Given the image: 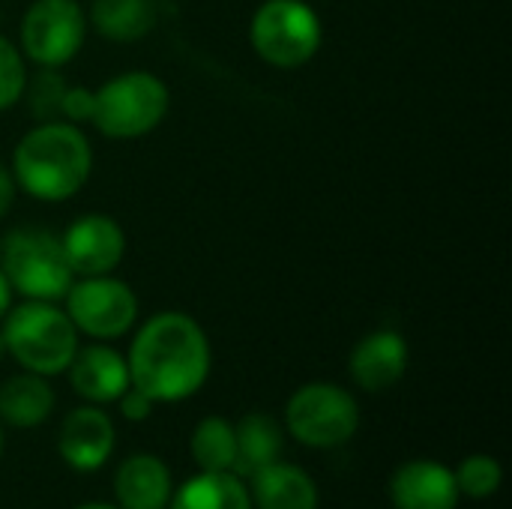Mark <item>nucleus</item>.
<instances>
[{
	"mask_svg": "<svg viewBox=\"0 0 512 509\" xmlns=\"http://www.w3.org/2000/svg\"><path fill=\"white\" fill-rule=\"evenodd\" d=\"M129 384L153 402H180L198 393L210 375V342L186 312L153 315L132 339Z\"/></svg>",
	"mask_w": 512,
	"mask_h": 509,
	"instance_id": "nucleus-1",
	"label": "nucleus"
},
{
	"mask_svg": "<svg viewBox=\"0 0 512 509\" xmlns=\"http://www.w3.org/2000/svg\"><path fill=\"white\" fill-rule=\"evenodd\" d=\"M12 177L36 201H69L93 171V150L81 126L48 120L24 132L12 153Z\"/></svg>",
	"mask_w": 512,
	"mask_h": 509,
	"instance_id": "nucleus-2",
	"label": "nucleus"
},
{
	"mask_svg": "<svg viewBox=\"0 0 512 509\" xmlns=\"http://www.w3.org/2000/svg\"><path fill=\"white\" fill-rule=\"evenodd\" d=\"M0 321L3 345L24 372L48 378L69 369L78 351V330L66 309L45 300H27L21 306H9Z\"/></svg>",
	"mask_w": 512,
	"mask_h": 509,
	"instance_id": "nucleus-3",
	"label": "nucleus"
},
{
	"mask_svg": "<svg viewBox=\"0 0 512 509\" xmlns=\"http://www.w3.org/2000/svg\"><path fill=\"white\" fill-rule=\"evenodd\" d=\"M171 105L168 84L144 69L120 72L102 87L93 90V114L90 123L114 141L141 138L153 132Z\"/></svg>",
	"mask_w": 512,
	"mask_h": 509,
	"instance_id": "nucleus-4",
	"label": "nucleus"
},
{
	"mask_svg": "<svg viewBox=\"0 0 512 509\" xmlns=\"http://www.w3.org/2000/svg\"><path fill=\"white\" fill-rule=\"evenodd\" d=\"M0 270L6 273L15 294L45 303L63 300L75 282L60 237L45 228H15L6 234L0 249Z\"/></svg>",
	"mask_w": 512,
	"mask_h": 509,
	"instance_id": "nucleus-5",
	"label": "nucleus"
},
{
	"mask_svg": "<svg viewBox=\"0 0 512 509\" xmlns=\"http://www.w3.org/2000/svg\"><path fill=\"white\" fill-rule=\"evenodd\" d=\"M249 39L264 63L297 69L318 54L324 30L318 12L306 0H264L252 15Z\"/></svg>",
	"mask_w": 512,
	"mask_h": 509,
	"instance_id": "nucleus-6",
	"label": "nucleus"
},
{
	"mask_svg": "<svg viewBox=\"0 0 512 509\" xmlns=\"http://www.w3.org/2000/svg\"><path fill=\"white\" fill-rule=\"evenodd\" d=\"M285 426L300 444L333 450L351 441L360 429V405L336 384H306L288 399Z\"/></svg>",
	"mask_w": 512,
	"mask_h": 509,
	"instance_id": "nucleus-7",
	"label": "nucleus"
},
{
	"mask_svg": "<svg viewBox=\"0 0 512 509\" xmlns=\"http://www.w3.org/2000/svg\"><path fill=\"white\" fill-rule=\"evenodd\" d=\"M66 315L78 333L90 339H120L138 321V297L123 279L78 276L66 291Z\"/></svg>",
	"mask_w": 512,
	"mask_h": 509,
	"instance_id": "nucleus-8",
	"label": "nucleus"
},
{
	"mask_svg": "<svg viewBox=\"0 0 512 509\" xmlns=\"http://www.w3.org/2000/svg\"><path fill=\"white\" fill-rule=\"evenodd\" d=\"M21 54L39 69H60L87 39V15L75 0H36L21 18Z\"/></svg>",
	"mask_w": 512,
	"mask_h": 509,
	"instance_id": "nucleus-9",
	"label": "nucleus"
},
{
	"mask_svg": "<svg viewBox=\"0 0 512 509\" xmlns=\"http://www.w3.org/2000/svg\"><path fill=\"white\" fill-rule=\"evenodd\" d=\"M66 261L78 276H105L114 273L126 255V231L114 216L84 213L60 234Z\"/></svg>",
	"mask_w": 512,
	"mask_h": 509,
	"instance_id": "nucleus-10",
	"label": "nucleus"
},
{
	"mask_svg": "<svg viewBox=\"0 0 512 509\" xmlns=\"http://www.w3.org/2000/svg\"><path fill=\"white\" fill-rule=\"evenodd\" d=\"M114 441L117 435H114L111 417L96 405H84V408H75L63 420L60 435H57V450L69 468L96 471L108 462Z\"/></svg>",
	"mask_w": 512,
	"mask_h": 509,
	"instance_id": "nucleus-11",
	"label": "nucleus"
},
{
	"mask_svg": "<svg viewBox=\"0 0 512 509\" xmlns=\"http://www.w3.org/2000/svg\"><path fill=\"white\" fill-rule=\"evenodd\" d=\"M459 486L441 462H405L390 480V501L396 509H456Z\"/></svg>",
	"mask_w": 512,
	"mask_h": 509,
	"instance_id": "nucleus-12",
	"label": "nucleus"
},
{
	"mask_svg": "<svg viewBox=\"0 0 512 509\" xmlns=\"http://www.w3.org/2000/svg\"><path fill=\"white\" fill-rule=\"evenodd\" d=\"M69 384L72 390L87 399L90 405L117 402L129 387V366L126 357L108 345H87L78 348L69 363Z\"/></svg>",
	"mask_w": 512,
	"mask_h": 509,
	"instance_id": "nucleus-13",
	"label": "nucleus"
},
{
	"mask_svg": "<svg viewBox=\"0 0 512 509\" xmlns=\"http://www.w3.org/2000/svg\"><path fill=\"white\" fill-rule=\"evenodd\" d=\"M351 378L366 393L390 390L408 369V345L396 330H378L357 342L351 351Z\"/></svg>",
	"mask_w": 512,
	"mask_h": 509,
	"instance_id": "nucleus-14",
	"label": "nucleus"
},
{
	"mask_svg": "<svg viewBox=\"0 0 512 509\" xmlns=\"http://www.w3.org/2000/svg\"><path fill=\"white\" fill-rule=\"evenodd\" d=\"M114 495L120 509H168L174 495L171 471L156 456H132L114 477Z\"/></svg>",
	"mask_w": 512,
	"mask_h": 509,
	"instance_id": "nucleus-15",
	"label": "nucleus"
},
{
	"mask_svg": "<svg viewBox=\"0 0 512 509\" xmlns=\"http://www.w3.org/2000/svg\"><path fill=\"white\" fill-rule=\"evenodd\" d=\"M249 498L258 509H318V486L303 468L276 459L252 474Z\"/></svg>",
	"mask_w": 512,
	"mask_h": 509,
	"instance_id": "nucleus-16",
	"label": "nucleus"
},
{
	"mask_svg": "<svg viewBox=\"0 0 512 509\" xmlns=\"http://www.w3.org/2000/svg\"><path fill=\"white\" fill-rule=\"evenodd\" d=\"M54 411V390L42 375L24 372L0 384V420L12 429L42 426Z\"/></svg>",
	"mask_w": 512,
	"mask_h": 509,
	"instance_id": "nucleus-17",
	"label": "nucleus"
},
{
	"mask_svg": "<svg viewBox=\"0 0 512 509\" xmlns=\"http://www.w3.org/2000/svg\"><path fill=\"white\" fill-rule=\"evenodd\" d=\"M156 0H93L90 24L111 42H138L156 27Z\"/></svg>",
	"mask_w": 512,
	"mask_h": 509,
	"instance_id": "nucleus-18",
	"label": "nucleus"
},
{
	"mask_svg": "<svg viewBox=\"0 0 512 509\" xmlns=\"http://www.w3.org/2000/svg\"><path fill=\"white\" fill-rule=\"evenodd\" d=\"M168 509H252V498L237 474L201 471L171 495Z\"/></svg>",
	"mask_w": 512,
	"mask_h": 509,
	"instance_id": "nucleus-19",
	"label": "nucleus"
},
{
	"mask_svg": "<svg viewBox=\"0 0 512 509\" xmlns=\"http://www.w3.org/2000/svg\"><path fill=\"white\" fill-rule=\"evenodd\" d=\"M234 438H237V456L231 474H237L240 480L276 462L282 453V426L267 414H246L234 426Z\"/></svg>",
	"mask_w": 512,
	"mask_h": 509,
	"instance_id": "nucleus-20",
	"label": "nucleus"
},
{
	"mask_svg": "<svg viewBox=\"0 0 512 509\" xmlns=\"http://www.w3.org/2000/svg\"><path fill=\"white\" fill-rule=\"evenodd\" d=\"M192 459L201 471H231L237 456L234 426L225 417H204L192 432Z\"/></svg>",
	"mask_w": 512,
	"mask_h": 509,
	"instance_id": "nucleus-21",
	"label": "nucleus"
},
{
	"mask_svg": "<svg viewBox=\"0 0 512 509\" xmlns=\"http://www.w3.org/2000/svg\"><path fill=\"white\" fill-rule=\"evenodd\" d=\"M453 477H456L459 495H468L474 501H486L501 486V465L492 456H471L453 471Z\"/></svg>",
	"mask_w": 512,
	"mask_h": 509,
	"instance_id": "nucleus-22",
	"label": "nucleus"
},
{
	"mask_svg": "<svg viewBox=\"0 0 512 509\" xmlns=\"http://www.w3.org/2000/svg\"><path fill=\"white\" fill-rule=\"evenodd\" d=\"M63 93H66V81L57 75V69H39L33 78H27L24 87V96L30 99V111L39 117V123L63 120L60 117Z\"/></svg>",
	"mask_w": 512,
	"mask_h": 509,
	"instance_id": "nucleus-23",
	"label": "nucleus"
},
{
	"mask_svg": "<svg viewBox=\"0 0 512 509\" xmlns=\"http://www.w3.org/2000/svg\"><path fill=\"white\" fill-rule=\"evenodd\" d=\"M27 60L15 42L0 36V111L12 108L15 102L24 99L27 87Z\"/></svg>",
	"mask_w": 512,
	"mask_h": 509,
	"instance_id": "nucleus-24",
	"label": "nucleus"
},
{
	"mask_svg": "<svg viewBox=\"0 0 512 509\" xmlns=\"http://www.w3.org/2000/svg\"><path fill=\"white\" fill-rule=\"evenodd\" d=\"M120 402V411H123V417L126 420H132V423H141V420H147L150 414H153V399L147 396V393H141L138 387H126V393L117 399Z\"/></svg>",
	"mask_w": 512,
	"mask_h": 509,
	"instance_id": "nucleus-25",
	"label": "nucleus"
},
{
	"mask_svg": "<svg viewBox=\"0 0 512 509\" xmlns=\"http://www.w3.org/2000/svg\"><path fill=\"white\" fill-rule=\"evenodd\" d=\"M15 192H18V183H15V177H12V171H9L6 165H0V219L12 210Z\"/></svg>",
	"mask_w": 512,
	"mask_h": 509,
	"instance_id": "nucleus-26",
	"label": "nucleus"
},
{
	"mask_svg": "<svg viewBox=\"0 0 512 509\" xmlns=\"http://www.w3.org/2000/svg\"><path fill=\"white\" fill-rule=\"evenodd\" d=\"M12 285H9V279H6V273L0 270V318L9 312V306H12Z\"/></svg>",
	"mask_w": 512,
	"mask_h": 509,
	"instance_id": "nucleus-27",
	"label": "nucleus"
},
{
	"mask_svg": "<svg viewBox=\"0 0 512 509\" xmlns=\"http://www.w3.org/2000/svg\"><path fill=\"white\" fill-rule=\"evenodd\" d=\"M75 509H120V507H111V504H84V507H75Z\"/></svg>",
	"mask_w": 512,
	"mask_h": 509,
	"instance_id": "nucleus-28",
	"label": "nucleus"
},
{
	"mask_svg": "<svg viewBox=\"0 0 512 509\" xmlns=\"http://www.w3.org/2000/svg\"><path fill=\"white\" fill-rule=\"evenodd\" d=\"M3 354H6V345H3V336H0V360H3Z\"/></svg>",
	"mask_w": 512,
	"mask_h": 509,
	"instance_id": "nucleus-29",
	"label": "nucleus"
},
{
	"mask_svg": "<svg viewBox=\"0 0 512 509\" xmlns=\"http://www.w3.org/2000/svg\"><path fill=\"white\" fill-rule=\"evenodd\" d=\"M0 453H3V429H0Z\"/></svg>",
	"mask_w": 512,
	"mask_h": 509,
	"instance_id": "nucleus-30",
	"label": "nucleus"
}]
</instances>
